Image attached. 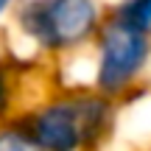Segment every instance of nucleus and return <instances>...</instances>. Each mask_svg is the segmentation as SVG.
<instances>
[{
    "label": "nucleus",
    "instance_id": "nucleus-1",
    "mask_svg": "<svg viewBox=\"0 0 151 151\" xmlns=\"http://www.w3.org/2000/svg\"><path fill=\"white\" fill-rule=\"evenodd\" d=\"M120 115L123 106L92 87L53 84L34 95L17 120L42 151H106Z\"/></svg>",
    "mask_w": 151,
    "mask_h": 151
},
{
    "label": "nucleus",
    "instance_id": "nucleus-2",
    "mask_svg": "<svg viewBox=\"0 0 151 151\" xmlns=\"http://www.w3.org/2000/svg\"><path fill=\"white\" fill-rule=\"evenodd\" d=\"M106 3L109 0H17L6 22V45L39 65H59L87 53L106 20Z\"/></svg>",
    "mask_w": 151,
    "mask_h": 151
},
{
    "label": "nucleus",
    "instance_id": "nucleus-3",
    "mask_svg": "<svg viewBox=\"0 0 151 151\" xmlns=\"http://www.w3.org/2000/svg\"><path fill=\"white\" fill-rule=\"evenodd\" d=\"M84 59L87 67L81 76V87H92L95 92L126 106L148 87L151 37L132 31L115 20H104Z\"/></svg>",
    "mask_w": 151,
    "mask_h": 151
},
{
    "label": "nucleus",
    "instance_id": "nucleus-4",
    "mask_svg": "<svg viewBox=\"0 0 151 151\" xmlns=\"http://www.w3.org/2000/svg\"><path fill=\"white\" fill-rule=\"evenodd\" d=\"M37 65L39 62L9 50V45L0 53V126L17 120L20 112L25 109V104L31 101L25 95V81H28V73Z\"/></svg>",
    "mask_w": 151,
    "mask_h": 151
},
{
    "label": "nucleus",
    "instance_id": "nucleus-5",
    "mask_svg": "<svg viewBox=\"0 0 151 151\" xmlns=\"http://www.w3.org/2000/svg\"><path fill=\"white\" fill-rule=\"evenodd\" d=\"M106 20H115L132 31L151 37V0H109Z\"/></svg>",
    "mask_w": 151,
    "mask_h": 151
},
{
    "label": "nucleus",
    "instance_id": "nucleus-6",
    "mask_svg": "<svg viewBox=\"0 0 151 151\" xmlns=\"http://www.w3.org/2000/svg\"><path fill=\"white\" fill-rule=\"evenodd\" d=\"M0 151H42L20 120L0 126Z\"/></svg>",
    "mask_w": 151,
    "mask_h": 151
},
{
    "label": "nucleus",
    "instance_id": "nucleus-7",
    "mask_svg": "<svg viewBox=\"0 0 151 151\" xmlns=\"http://www.w3.org/2000/svg\"><path fill=\"white\" fill-rule=\"evenodd\" d=\"M14 6H17V0H0V28H6L11 11H14Z\"/></svg>",
    "mask_w": 151,
    "mask_h": 151
}]
</instances>
